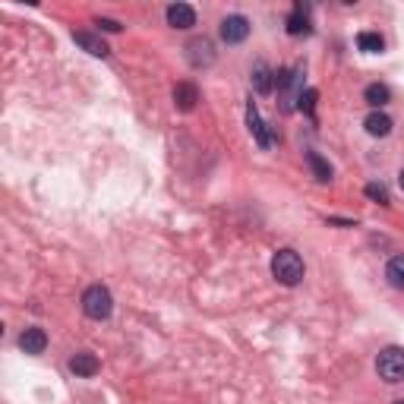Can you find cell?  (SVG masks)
Here are the masks:
<instances>
[{"mask_svg": "<svg viewBox=\"0 0 404 404\" xmlns=\"http://www.w3.org/2000/svg\"><path fill=\"white\" fill-rule=\"evenodd\" d=\"M271 275H275V281H281L284 288H294V284L304 281V259H300V253H294V249H278L275 256H271Z\"/></svg>", "mask_w": 404, "mask_h": 404, "instance_id": "cell-2", "label": "cell"}, {"mask_svg": "<svg viewBox=\"0 0 404 404\" xmlns=\"http://www.w3.org/2000/svg\"><path fill=\"white\" fill-rule=\"evenodd\" d=\"M271 86H275V73H271L266 63H256L253 67V89L259 95H269Z\"/></svg>", "mask_w": 404, "mask_h": 404, "instance_id": "cell-15", "label": "cell"}, {"mask_svg": "<svg viewBox=\"0 0 404 404\" xmlns=\"http://www.w3.org/2000/svg\"><path fill=\"white\" fill-rule=\"evenodd\" d=\"M363 127H366V133H370V136H388V133H392V117L382 114V111H373L363 120Z\"/></svg>", "mask_w": 404, "mask_h": 404, "instance_id": "cell-14", "label": "cell"}, {"mask_svg": "<svg viewBox=\"0 0 404 404\" xmlns=\"http://www.w3.org/2000/svg\"><path fill=\"white\" fill-rule=\"evenodd\" d=\"M357 48L366 51V54H382L385 41H382L379 32H360V35H357Z\"/></svg>", "mask_w": 404, "mask_h": 404, "instance_id": "cell-18", "label": "cell"}, {"mask_svg": "<svg viewBox=\"0 0 404 404\" xmlns=\"http://www.w3.org/2000/svg\"><path fill=\"white\" fill-rule=\"evenodd\" d=\"M196 101H200L196 83H177L174 86V105H177V111H193Z\"/></svg>", "mask_w": 404, "mask_h": 404, "instance_id": "cell-12", "label": "cell"}, {"mask_svg": "<svg viewBox=\"0 0 404 404\" xmlns=\"http://www.w3.org/2000/svg\"><path fill=\"white\" fill-rule=\"evenodd\" d=\"M98 26L105 29V32H120V29H123L120 23H114V19H98Z\"/></svg>", "mask_w": 404, "mask_h": 404, "instance_id": "cell-22", "label": "cell"}, {"mask_svg": "<svg viewBox=\"0 0 404 404\" xmlns=\"http://www.w3.org/2000/svg\"><path fill=\"white\" fill-rule=\"evenodd\" d=\"M398 183H401V190H404V167H401V174H398Z\"/></svg>", "mask_w": 404, "mask_h": 404, "instance_id": "cell-23", "label": "cell"}, {"mask_svg": "<svg viewBox=\"0 0 404 404\" xmlns=\"http://www.w3.org/2000/svg\"><path fill=\"white\" fill-rule=\"evenodd\" d=\"M19 348H23L26 354H41V351L48 348V335H45V328H38V326L26 328V332L19 335Z\"/></svg>", "mask_w": 404, "mask_h": 404, "instance_id": "cell-11", "label": "cell"}, {"mask_svg": "<svg viewBox=\"0 0 404 404\" xmlns=\"http://www.w3.org/2000/svg\"><path fill=\"white\" fill-rule=\"evenodd\" d=\"M376 373L385 382H404V348H385L376 357Z\"/></svg>", "mask_w": 404, "mask_h": 404, "instance_id": "cell-4", "label": "cell"}, {"mask_svg": "<svg viewBox=\"0 0 404 404\" xmlns=\"http://www.w3.org/2000/svg\"><path fill=\"white\" fill-rule=\"evenodd\" d=\"M187 61H190V67H209V63H215V45H212L209 38H193V41H187Z\"/></svg>", "mask_w": 404, "mask_h": 404, "instance_id": "cell-5", "label": "cell"}, {"mask_svg": "<svg viewBox=\"0 0 404 404\" xmlns=\"http://www.w3.org/2000/svg\"><path fill=\"white\" fill-rule=\"evenodd\" d=\"M316 98H319V92L316 89H306L304 95H300V108H304V114H316Z\"/></svg>", "mask_w": 404, "mask_h": 404, "instance_id": "cell-21", "label": "cell"}, {"mask_svg": "<svg viewBox=\"0 0 404 404\" xmlns=\"http://www.w3.org/2000/svg\"><path fill=\"white\" fill-rule=\"evenodd\" d=\"M167 23L174 29H193L196 26V10L190 4H171L167 6Z\"/></svg>", "mask_w": 404, "mask_h": 404, "instance_id": "cell-10", "label": "cell"}, {"mask_svg": "<svg viewBox=\"0 0 404 404\" xmlns=\"http://www.w3.org/2000/svg\"><path fill=\"white\" fill-rule=\"evenodd\" d=\"M247 123H249V133H253L256 143H259V149H271V145H275V136H271L269 127L262 123V117H259V111H256L253 101L247 105Z\"/></svg>", "mask_w": 404, "mask_h": 404, "instance_id": "cell-7", "label": "cell"}, {"mask_svg": "<svg viewBox=\"0 0 404 404\" xmlns=\"http://www.w3.org/2000/svg\"><path fill=\"white\" fill-rule=\"evenodd\" d=\"M73 41H76V45L83 48V51H89L92 57H108V54H111L101 35H92V32H73Z\"/></svg>", "mask_w": 404, "mask_h": 404, "instance_id": "cell-13", "label": "cell"}, {"mask_svg": "<svg viewBox=\"0 0 404 404\" xmlns=\"http://www.w3.org/2000/svg\"><path fill=\"white\" fill-rule=\"evenodd\" d=\"M363 98H366V105L382 108V105H388V101H392V92H388L385 83H370V86H366V92H363Z\"/></svg>", "mask_w": 404, "mask_h": 404, "instance_id": "cell-16", "label": "cell"}, {"mask_svg": "<svg viewBox=\"0 0 404 404\" xmlns=\"http://www.w3.org/2000/svg\"><path fill=\"white\" fill-rule=\"evenodd\" d=\"M247 35H249V19L247 16L234 13V16L222 19V38L227 45H240V41H247Z\"/></svg>", "mask_w": 404, "mask_h": 404, "instance_id": "cell-6", "label": "cell"}, {"mask_svg": "<svg viewBox=\"0 0 404 404\" xmlns=\"http://www.w3.org/2000/svg\"><path fill=\"white\" fill-rule=\"evenodd\" d=\"M114 310V297H111V291L105 288V284H92V288H86L83 294V313L89 316V319L95 322H101V319H108Z\"/></svg>", "mask_w": 404, "mask_h": 404, "instance_id": "cell-3", "label": "cell"}, {"mask_svg": "<svg viewBox=\"0 0 404 404\" xmlns=\"http://www.w3.org/2000/svg\"><path fill=\"white\" fill-rule=\"evenodd\" d=\"M395 404H404V398H401V401H395Z\"/></svg>", "mask_w": 404, "mask_h": 404, "instance_id": "cell-24", "label": "cell"}, {"mask_svg": "<svg viewBox=\"0 0 404 404\" xmlns=\"http://www.w3.org/2000/svg\"><path fill=\"white\" fill-rule=\"evenodd\" d=\"M385 278L392 288H404V256H392V259H388Z\"/></svg>", "mask_w": 404, "mask_h": 404, "instance_id": "cell-19", "label": "cell"}, {"mask_svg": "<svg viewBox=\"0 0 404 404\" xmlns=\"http://www.w3.org/2000/svg\"><path fill=\"white\" fill-rule=\"evenodd\" d=\"M70 370L76 373V376L89 379V376H95V373L101 370V363H98V357H95V354H89V351H79V354L70 357Z\"/></svg>", "mask_w": 404, "mask_h": 404, "instance_id": "cell-9", "label": "cell"}, {"mask_svg": "<svg viewBox=\"0 0 404 404\" xmlns=\"http://www.w3.org/2000/svg\"><path fill=\"white\" fill-rule=\"evenodd\" d=\"M284 29H288V35H310V6L306 4H294L288 23H284Z\"/></svg>", "mask_w": 404, "mask_h": 404, "instance_id": "cell-8", "label": "cell"}, {"mask_svg": "<svg viewBox=\"0 0 404 404\" xmlns=\"http://www.w3.org/2000/svg\"><path fill=\"white\" fill-rule=\"evenodd\" d=\"M275 86H278V101H281V111H297L300 108V95H304V70H278L275 73Z\"/></svg>", "mask_w": 404, "mask_h": 404, "instance_id": "cell-1", "label": "cell"}, {"mask_svg": "<svg viewBox=\"0 0 404 404\" xmlns=\"http://www.w3.org/2000/svg\"><path fill=\"white\" fill-rule=\"evenodd\" d=\"M366 196H370L373 202H379V205H388V202H392V200H388L385 183H366Z\"/></svg>", "mask_w": 404, "mask_h": 404, "instance_id": "cell-20", "label": "cell"}, {"mask_svg": "<svg viewBox=\"0 0 404 404\" xmlns=\"http://www.w3.org/2000/svg\"><path fill=\"white\" fill-rule=\"evenodd\" d=\"M306 165L313 167L316 180H322V183H328V180H332V165H328V161L322 158L319 152H306Z\"/></svg>", "mask_w": 404, "mask_h": 404, "instance_id": "cell-17", "label": "cell"}]
</instances>
